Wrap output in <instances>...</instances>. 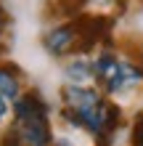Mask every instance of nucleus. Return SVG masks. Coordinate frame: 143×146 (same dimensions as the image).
Returning <instances> with one entry per match:
<instances>
[{"label":"nucleus","mask_w":143,"mask_h":146,"mask_svg":"<svg viewBox=\"0 0 143 146\" xmlns=\"http://www.w3.org/2000/svg\"><path fill=\"white\" fill-rule=\"evenodd\" d=\"M66 77H69V85H88L93 80V61L85 56H77L66 64Z\"/></svg>","instance_id":"nucleus-6"},{"label":"nucleus","mask_w":143,"mask_h":146,"mask_svg":"<svg viewBox=\"0 0 143 146\" xmlns=\"http://www.w3.org/2000/svg\"><path fill=\"white\" fill-rule=\"evenodd\" d=\"M132 143L143 146V111L135 114V122H132Z\"/></svg>","instance_id":"nucleus-9"},{"label":"nucleus","mask_w":143,"mask_h":146,"mask_svg":"<svg viewBox=\"0 0 143 146\" xmlns=\"http://www.w3.org/2000/svg\"><path fill=\"white\" fill-rule=\"evenodd\" d=\"M11 130L21 146H50L48 117H16Z\"/></svg>","instance_id":"nucleus-3"},{"label":"nucleus","mask_w":143,"mask_h":146,"mask_svg":"<svg viewBox=\"0 0 143 146\" xmlns=\"http://www.w3.org/2000/svg\"><path fill=\"white\" fill-rule=\"evenodd\" d=\"M3 24H5V11L0 8V27H3Z\"/></svg>","instance_id":"nucleus-11"},{"label":"nucleus","mask_w":143,"mask_h":146,"mask_svg":"<svg viewBox=\"0 0 143 146\" xmlns=\"http://www.w3.org/2000/svg\"><path fill=\"white\" fill-rule=\"evenodd\" d=\"M93 80L106 96H122L143 82V66L130 58H119L111 50H101L93 58Z\"/></svg>","instance_id":"nucleus-2"},{"label":"nucleus","mask_w":143,"mask_h":146,"mask_svg":"<svg viewBox=\"0 0 143 146\" xmlns=\"http://www.w3.org/2000/svg\"><path fill=\"white\" fill-rule=\"evenodd\" d=\"M5 109H8V106H5V98L0 96V117H5Z\"/></svg>","instance_id":"nucleus-10"},{"label":"nucleus","mask_w":143,"mask_h":146,"mask_svg":"<svg viewBox=\"0 0 143 146\" xmlns=\"http://www.w3.org/2000/svg\"><path fill=\"white\" fill-rule=\"evenodd\" d=\"M48 104L43 101L37 90H29V93H21L19 98L13 101V114L16 117H48Z\"/></svg>","instance_id":"nucleus-5"},{"label":"nucleus","mask_w":143,"mask_h":146,"mask_svg":"<svg viewBox=\"0 0 143 146\" xmlns=\"http://www.w3.org/2000/svg\"><path fill=\"white\" fill-rule=\"evenodd\" d=\"M61 104H64L66 122L88 130L93 138L103 143L122 122V109L103 90L90 88V85H66Z\"/></svg>","instance_id":"nucleus-1"},{"label":"nucleus","mask_w":143,"mask_h":146,"mask_svg":"<svg viewBox=\"0 0 143 146\" xmlns=\"http://www.w3.org/2000/svg\"><path fill=\"white\" fill-rule=\"evenodd\" d=\"M85 5H88V0H56L58 13H64V16H77L85 11Z\"/></svg>","instance_id":"nucleus-8"},{"label":"nucleus","mask_w":143,"mask_h":146,"mask_svg":"<svg viewBox=\"0 0 143 146\" xmlns=\"http://www.w3.org/2000/svg\"><path fill=\"white\" fill-rule=\"evenodd\" d=\"M77 40H80L77 21H64L58 27H50L43 35V48L50 56H64V53L77 48Z\"/></svg>","instance_id":"nucleus-4"},{"label":"nucleus","mask_w":143,"mask_h":146,"mask_svg":"<svg viewBox=\"0 0 143 146\" xmlns=\"http://www.w3.org/2000/svg\"><path fill=\"white\" fill-rule=\"evenodd\" d=\"M0 96L5 101H16L21 96V85H19V72L13 66H0Z\"/></svg>","instance_id":"nucleus-7"}]
</instances>
